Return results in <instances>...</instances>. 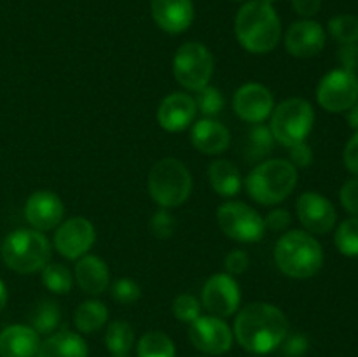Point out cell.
I'll return each mask as SVG.
<instances>
[{
	"mask_svg": "<svg viewBox=\"0 0 358 357\" xmlns=\"http://www.w3.org/2000/svg\"><path fill=\"white\" fill-rule=\"evenodd\" d=\"M65 205L56 192L41 189L28 196L24 203V217L28 224L37 231H51L62 224Z\"/></svg>",
	"mask_w": 358,
	"mask_h": 357,
	"instance_id": "2e32d148",
	"label": "cell"
},
{
	"mask_svg": "<svg viewBox=\"0 0 358 357\" xmlns=\"http://www.w3.org/2000/svg\"><path fill=\"white\" fill-rule=\"evenodd\" d=\"M73 276L77 286L90 296H100L110 284V270L107 262L93 254H86L77 259Z\"/></svg>",
	"mask_w": 358,
	"mask_h": 357,
	"instance_id": "7402d4cb",
	"label": "cell"
},
{
	"mask_svg": "<svg viewBox=\"0 0 358 357\" xmlns=\"http://www.w3.org/2000/svg\"><path fill=\"white\" fill-rule=\"evenodd\" d=\"M191 144L201 154H222L231 144V133L226 126L213 118H203L191 128Z\"/></svg>",
	"mask_w": 358,
	"mask_h": 357,
	"instance_id": "ffe728a7",
	"label": "cell"
},
{
	"mask_svg": "<svg viewBox=\"0 0 358 357\" xmlns=\"http://www.w3.org/2000/svg\"><path fill=\"white\" fill-rule=\"evenodd\" d=\"M322 0H292V7L299 16L313 18L320 10Z\"/></svg>",
	"mask_w": 358,
	"mask_h": 357,
	"instance_id": "ee69618b",
	"label": "cell"
},
{
	"mask_svg": "<svg viewBox=\"0 0 358 357\" xmlns=\"http://www.w3.org/2000/svg\"><path fill=\"white\" fill-rule=\"evenodd\" d=\"M42 272V282L52 294H69L73 286L72 272L59 262H48Z\"/></svg>",
	"mask_w": 358,
	"mask_h": 357,
	"instance_id": "f546056e",
	"label": "cell"
},
{
	"mask_svg": "<svg viewBox=\"0 0 358 357\" xmlns=\"http://www.w3.org/2000/svg\"><path fill=\"white\" fill-rule=\"evenodd\" d=\"M297 219L311 234H325L334 230L338 212L329 198L317 191H306L296 202Z\"/></svg>",
	"mask_w": 358,
	"mask_h": 357,
	"instance_id": "5bb4252c",
	"label": "cell"
},
{
	"mask_svg": "<svg viewBox=\"0 0 358 357\" xmlns=\"http://www.w3.org/2000/svg\"><path fill=\"white\" fill-rule=\"evenodd\" d=\"M112 296L115 301L122 304H131L140 300L142 296V289L138 284L131 279H119L117 282L112 286Z\"/></svg>",
	"mask_w": 358,
	"mask_h": 357,
	"instance_id": "d590c367",
	"label": "cell"
},
{
	"mask_svg": "<svg viewBox=\"0 0 358 357\" xmlns=\"http://www.w3.org/2000/svg\"><path fill=\"white\" fill-rule=\"evenodd\" d=\"M208 178L213 191L224 198H233L243 188L240 170L227 160H215L208 167Z\"/></svg>",
	"mask_w": 358,
	"mask_h": 357,
	"instance_id": "cb8c5ba5",
	"label": "cell"
},
{
	"mask_svg": "<svg viewBox=\"0 0 358 357\" xmlns=\"http://www.w3.org/2000/svg\"><path fill=\"white\" fill-rule=\"evenodd\" d=\"M233 331L226 321L213 315H199L189 324V340L199 352L222 356L233 346Z\"/></svg>",
	"mask_w": 358,
	"mask_h": 357,
	"instance_id": "7c38bea8",
	"label": "cell"
},
{
	"mask_svg": "<svg viewBox=\"0 0 358 357\" xmlns=\"http://www.w3.org/2000/svg\"><path fill=\"white\" fill-rule=\"evenodd\" d=\"M336 248L343 255L357 258L358 255V217H350L343 220L334 234Z\"/></svg>",
	"mask_w": 358,
	"mask_h": 357,
	"instance_id": "4dcf8cb0",
	"label": "cell"
},
{
	"mask_svg": "<svg viewBox=\"0 0 358 357\" xmlns=\"http://www.w3.org/2000/svg\"><path fill=\"white\" fill-rule=\"evenodd\" d=\"M171 312H173L177 321L191 324L192 321H196L201 315V301L192 296V294H178L173 300V304H171Z\"/></svg>",
	"mask_w": 358,
	"mask_h": 357,
	"instance_id": "836d02e7",
	"label": "cell"
},
{
	"mask_svg": "<svg viewBox=\"0 0 358 357\" xmlns=\"http://www.w3.org/2000/svg\"><path fill=\"white\" fill-rule=\"evenodd\" d=\"M275 262L283 275L306 280L317 275L324 266V248L311 233L292 230L276 241Z\"/></svg>",
	"mask_w": 358,
	"mask_h": 357,
	"instance_id": "3957f363",
	"label": "cell"
},
{
	"mask_svg": "<svg viewBox=\"0 0 358 357\" xmlns=\"http://www.w3.org/2000/svg\"><path fill=\"white\" fill-rule=\"evenodd\" d=\"M196 107L198 112H201L205 118H215L220 111L224 108V97L217 88L205 86L199 91H196Z\"/></svg>",
	"mask_w": 358,
	"mask_h": 357,
	"instance_id": "d6a6232c",
	"label": "cell"
},
{
	"mask_svg": "<svg viewBox=\"0 0 358 357\" xmlns=\"http://www.w3.org/2000/svg\"><path fill=\"white\" fill-rule=\"evenodd\" d=\"M31 328L38 332V335H51L62 322V310H59L58 303L52 300H44L34 308L31 312Z\"/></svg>",
	"mask_w": 358,
	"mask_h": 357,
	"instance_id": "83f0119b",
	"label": "cell"
},
{
	"mask_svg": "<svg viewBox=\"0 0 358 357\" xmlns=\"http://www.w3.org/2000/svg\"><path fill=\"white\" fill-rule=\"evenodd\" d=\"M269 130L275 142L290 147L294 144L306 142L313 130L315 111L304 98H287L273 108L269 115Z\"/></svg>",
	"mask_w": 358,
	"mask_h": 357,
	"instance_id": "52a82bcc",
	"label": "cell"
},
{
	"mask_svg": "<svg viewBox=\"0 0 358 357\" xmlns=\"http://www.w3.org/2000/svg\"><path fill=\"white\" fill-rule=\"evenodd\" d=\"M149 195L161 209H173L187 202L192 191V175L182 161L175 158L159 160L147 178Z\"/></svg>",
	"mask_w": 358,
	"mask_h": 357,
	"instance_id": "5b68a950",
	"label": "cell"
},
{
	"mask_svg": "<svg viewBox=\"0 0 358 357\" xmlns=\"http://www.w3.org/2000/svg\"><path fill=\"white\" fill-rule=\"evenodd\" d=\"M248 265H250V258L245 251L241 248H234L224 259V268H226V273L229 275H243L248 270Z\"/></svg>",
	"mask_w": 358,
	"mask_h": 357,
	"instance_id": "74e56055",
	"label": "cell"
},
{
	"mask_svg": "<svg viewBox=\"0 0 358 357\" xmlns=\"http://www.w3.org/2000/svg\"><path fill=\"white\" fill-rule=\"evenodd\" d=\"M287 149H289V161L296 168H308L313 163V150L308 146V142L294 144Z\"/></svg>",
	"mask_w": 358,
	"mask_h": 357,
	"instance_id": "ab89813d",
	"label": "cell"
},
{
	"mask_svg": "<svg viewBox=\"0 0 358 357\" xmlns=\"http://www.w3.org/2000/svg\"><path fill=\"white\" fill-rule=\"evenodd\" d=\"M339 62L345 70H350L353 74L358 72V42L343 46L339 51Z\"/></svg>",
	"mask_w": 358,
	"mask_h": 357,
	"instance_id": "7bdbcfd3",
	"label": "cell"
},
{
	"mask_svg": "<svg viewBox=\"0 0 358 357\" xmlns=\"http://www.w3.org/2000/svg\"><path fill=\"white\" fill-rule=\"evenodd\" d=\"M135 343V331L124 321H114L105 332V345L114 356H128Z\"/></svg>",
	"mask_w": 358,
	"mask_h": 357,
	"instance_id": "4316f807",
	"label": "cell"
},
{
	"mask_svg": "<svg viewBox=\"0 0 358 357\" xmlns=\"http://www.w3.org/2000/svg\"><path fill=\"white\" fill-rule=\"evenodd\" d=\"M285 49L294 58H313L325 48V30L313 20L296 21L285 31Z\"/></svg>",
	"mask_w": 358,
	"mask_h": 357,
	"instance_id": "e0dca14e",
	"label": "cell"
},
{
	"mask_svg": "<svg viewBox=\"0 0 358 357\" xmlns=\"http://www.w3.org/2000/svg\"><path fill=\"white\" fill-rule=\"evenodd\" d=\"M317 102L324 111L346 112L358 102L357 74L345 69H336L325 74L317 86Z\"/></svg>",
	"mask_w": 358,
	"mask_h": 357,
	"instance_id": "30bf717a",
	"label": "cell"
},
{
	"mask_svg": "<svg viewBox=\"0 0 358 357\" xmlns=\"http://www.w3.org/2000/svg\"><path fill=\"white\" fill-rule=\"evenodd\" d=\"M35 357H87V345L80 335L63 329L44 340Z\"/></svg>",
	"mask_w": 358,
	"mask_h": 357,
	"instance_id": "603a6c76",
	"label": "cell"
},
{
	"mask_svg": "<svg viewBox=\"0 0 358 357\" xmlns=\"http://www.w3.org/2000/svg\"><path fill=\"white\" fill-rule=\"evenodd\" d=\"M96 240V231L86 217H70L62 220L55 233V248L70 261H77L90 252Z\"/></svg>",
	"mask_w": 358,
	"mask_h": 357,
	"instance_id": "4fadbf2b",
	"label": "cell"
},
{
	"mask_svg": "<svg viewBox=\"0 0 358 357\" xmlns=\"http://www.w3.org/2000/svg\"><path fill=\"white\" fill-rule=\"evenodd\" d=\"M215 62L206 46L201 42H185L173 56V76L180 86L189 91H199L208 86L213 76Z\"/></svg>",
	"mask_w": 358,
	"mask_h": 357,
	"instance_id": "ba28073f",
	"label": "cell"
},
{
	"mask_svg": "<svg viewBox=\"0 0 358 357\" xmlns=\"http://www.w3.org/2000/svg\"><path fill=\"white\" fill-rule=\"evenodd\" d=\"M241 290L229 273H215L205 282L201 290V307L213 317L226 318L240 308Z\"/></svg>",
	"mask_w": 358,
	"mask_h": 357,
	"instance_id": "8fae6325",
	"label": "cell"
},
{
	"mask_svg": "<svg viewBox=\"0 0 358 357\" xmlns=\"http://www.w3.org/2000/svg\"><path fill=\"white\" fill-rule=\"evenodd\" d=\"M234 34L241 48L248 52L266 55L278 46L282 38V23L271 4L250 0L238 10Z\"/></svg>",
	"mask_w": 358,
	"mask_h": 357,
	"instance_id": "7a4b0ae2",
	"label": "cell"
},
{
	"mask_svg": "<svg viewBox=\"0 0 358 357\" xmlns=\"http://www.w3.org/2000/svg\"><path fill=\"white\" fill-rule=\"evenodd\" d=\"M262 2H266V4H273V2H276V0H262Z\"/></svg>",
	"mask_w": 358,
	"mask_h": 357,
	"instance_id": "7dc6e473",
	"label": "cell"
},
{
	"mask_svg": "<svg viewBox=\"0 0 358 357\" xmlns=\"http://www.w3.org/2000/svg\"><path fill=\"white\" fill-rule=\"evenodd\" d=\"M138 357H175V343L161 331H149L138 340Z\"/></svg>",
	"mask_w": 358,
	"mask_h": 357,
	"instance_id": "f1b7e54d",
	"label": "cell"
},
{
	"mask_svg": "<svg viewBox=\"0 0 358 357\" xmlns=\"http://www.w3.org/2000/svg\"><path fill=\"white\" fill-rule=\"evenodd\" d=\"M6 304H7V287L6 284L0 280V312L6 308Z\"/></svg>",
	"mask_w": 358,
	"mask_h": 357,
	"instance_id": "bcb514c9",
	"label": "cell"
},
{
	"mask_svg": "<svg viewBox=\"0 0 358 357\" xmlns=\"http://www.w3.org/2000/svg\"><path fill=\"white\" fill-rule=\"evenodd\" d=\"M196 114H198V107H196L194 98L184 91H177L161 100L157 107V122L166 132H184L192 125Z\"/></svg>",
	"mask_w": 358,
	"mask_h": 357,
	"instance_id": "ac0fdd59",
	"label": "cell"
},
{
	"mask_svg": "<svg viewBox=\"0 0 358 357\" xmlns=\"http://www.w3.org/2000/svg\"><path fill=\"white\" fill-rule=\"evenodd\" d=\"M290 224V214L285 209H273L264 217V226L271 231H285Z\"/></svg>",
	"mask_w": 358,
	"mask_h": 357,
	"instance_id": "b9f144b4",
	"label": "cell"
},
{
	"mask_svg": "<svg viewBox=\"0 0 358 357\" xmlns=\"http://www.w3.org/2000/svg\"><path fill=\"white\" fill-rule=\"evenodd\" d=\"M289 318L278 307L250 303L234 321V338L247 352L269 354L289 335Z\"/></svg>",
	"mask_w": 358,
	"mask_h": 357,
	"instance_id": "6da1fadb",
	"label": "cell"
},
{
	"mask_svg": "<svg viewBox=\"0 0 358 357\" xmlns=\"http://www.w3.org/2000/svg\"><path fill=\"white\" fill-rule=\"evenodd\" d=\"M217 224L227 238L240 244H255L266 233L264 219L243 202H226L220 205L217 209Z\"/></svg>",
	"mask_w": 358,
	"mask_h": 357,
	"instance_id": "9c48e42d",
	"label": "cell"
},
{
	"mask_svg": "<svg viewBox=\"0 0 358 357\" xmlns=\"http://www.w3.org/2000/svg\"><path fill=\"white\" fill-rule=\"evenodd\" d=\"M343 163H345L346 170L358 177V132L348 140L343 153Z\"/></svg>",
	"mask_w": 358,
	"mask_h": 357,
	"instance_id": "60d3db41",
	"label": "cell"
},
{
	"mask_svg": "<svg viewBox=\"0 0 358 357\" xmlns=\"http://www.w3.org/2000/svg\"><path fill=\"white\" fill-rule=\"evenodd\" d=\"M38 336L31 326H7L0 332V357H35L41 346Z\"/></svg>",
	"mask_w": 358,
	"mask_h": 357,
	"instance_id": "44dd1931",
	"label": "cell"
},
{
	"mask_svg": "<svg viewBox=\"0 0 358 357\" xmlns=\"http://www.w3.org/2000/svg\"><path fill=\"white\" fill-rule=\"evenodd\" d=\"M114 357H128V356H114Z\"/></svg>",
	"mask_w": 358,
	"mask_h": 357,
	"instance_id": "c3c4849f",
	"label": "cell"
},
{
	"mask_svg": "<svg viewBox=\"0 0 358 357\" xmlns=\"http://www.w3.org/2000/svg\"><path fill=\"white\" fill-rule=\"evenodd\" d=\"M275 147V139L269 130V126L264 125H255L250 130L247 136V146H245V158L252 163H261L264 161L269 154L273 153Z\"/></svg>",
	"mask_w": 358,
	"mask_h": 357,
	"instance_id": "484cf974",
	"label": "cell"
},
{
	"mask_svg": "<svg viewBox=\"0 0 358 357\" xmlns=\"http://www.w3.org/2000/svg\"><path fill=\"white\" fill-rule=\"evenodd\" d=\"M233 108L236 115L252 125H261L271 115L275 108V98L266 86L259 83H247L238 88L233 98Z\"/></svg>",
	"mask_w": 358,
	"mask_h": 357,
	"instance_id": "9a60e30c",
	"label": "cell"
},
{
	"mask_svg": "<svg viewBox=\"0 0 358 357\" xmlns=\"http://www.w3.org/2000/svg\"><path fill=\"white\" fill-rule=\"evenodd\" d=\"M2 259L16 273H35L51 261V244L37 230H16L3 240Z\"/></svg>",
	"mask_w": 358,
	"mask_h": 357,
	"instance_id": "8992f818",
	"label": "cell"
},
{
	"mask_svg": "<svg viewBox=\"0 0 358 357\" xmlns=\"http://www.w3.org/2000/svg\"><path fill=\"white\" fill-rule=\"evenodd\" d=\"M149 230L156 238L166 240V238H170L171 234L175 233V230H177V220H175V217L168 212V209H161L157 210L152 216V219H150Z\"/></svg>",
	"mask_w": 358,
	"mask_h": 357,
	"instance_id": "e575fe53",
	"label": "cell"
},
{
	"mask_svg": "<svg viewBox=\"0 0 358 357\" xmlns=\"http://www.w3.org/2000/svg\"><path fill=\"white\" fill-rule=\"evenodd\" d=\"M297 186V168L289 160H266L245 178L248 196L259 205H278Z\"/></svg>",
	"mask_w": 358,
	"mask_h": 357,
	"instance_id": "277c9868",
	"label": "cell"
},
{
	"mask_svg": "<svg viewBox=\"0 0 358 357\" xmlns=\"http://www.w3.org/2000/svg\"><path fill=\"white\" fill-rule=\"evenodd\" d=\"M329 34L339 44H355L358 42V18L353 14H339L329 21Z\"/></svg>",
	"mask_w": 358,
	"mask_h": 357,
	"instance_id": "1f68e13d",
	"label": "cell"
},
{
	"mask_svg": "<svg viewBox=\"0 0 358 357\" xmlns=\"http://www.w3.org/2000/svg\"><path fill=\"white\" fill-rule=\"evenodd\" d=\"M308 349H310V342L301 332H294V335H287L285 340L282 342V354L283 357H303L306 356Z\"/></svg>",
	"mask_w": 358,
	"mask_h": 357,
	"instance_id": "8d00e7d4",
	"label": "cell"
},
{
	"mask_svg": "<svg viewBox=\"0 0 358 357\" xmlns=\"http://www.w3.org/2000/svg\"><path fill=\"white\" fill-rule=\"evenodd\" d=\"M339 198H341V205L345 206L346 212L352 214V217H358V177L345 182L341 192H339Z\"/></svg>",
	"mask_w": 358,
	"mask_h": 357,
	"instance_id": "f35d334b",
	"label": "cell"
},
{
	"mask_svg": "<svg viewBox=\"0 0 358 357\" xmlns=\"http://www.w3.org/2000/svg\"><path fill=\"white\" fill-rule=\"evenodd\" d=\"M346 119H348L350 128L358 132V102L350 108V111H346Z\"/></svg>",
	"mask_w": 358,
	"mask_h": 357,
	"instance_id": "f6af8a7d",
	"label": "cell"
},
{
	"mask_svg": "<svg viewBox=\"0 0 358 357\" xmlns=\"http://www.w3.org/2000/svg\"><path fill=\"white\" fill-rule=\"evenodd\" d=\"M150 14L161 30L182 34L194 20V6L192 0H152Z\"/></svg>",
	"mask_w": 358,
	"mask_h": 357,
	"instance_id": "d6986e66",
	"label": "cell"
},
{
	"mask_svg": "<svg viewBox=\"0 0 358 357\" xmlns=\"http://www.w3.org/2000/svg\"><path fill=\"white\" fill-rule=\"evenodd\" d=\"M107 307L98 300L83 301V303L76 308V314H73V324H76L77 331L84 332V335H91V332L101 329L107 324Z\"/></svg>",
	"mask_w": 358,
	"mask_h": 357,
	"instance_id": "d4e9b609",
	"label": "cell"
}]
</instances>
